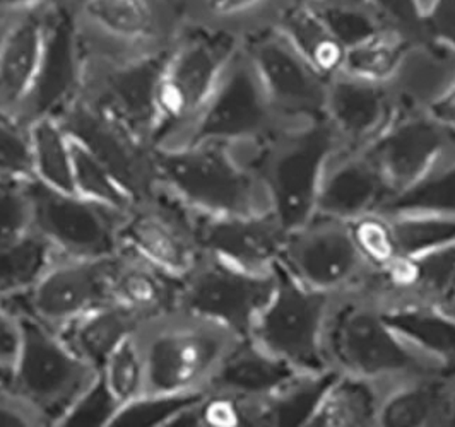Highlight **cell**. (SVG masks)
I'll return each mask as SVG.
<instances>
[{"instance_id":"23","label":"cell","mask_w":455,"mask_h":427,"mask_svg":"<svg viewBox=\"0 0 455 427\" xmlns=\"http://www.w3.org/2000/svg\"><path fill=\"white\" fill-rule=\"evenodd\" d=\"M52 2L16 14L0 33V110L20 115L31 91Z\"/></svg>"},{"instance_id":"32","label":"cell","mask_w":455,"mask_h":427,"mask_svg":"<svg viewBox=\"0 0 455 427\" xmlns=\"http://www.w3.org/2000/svg\"><path fill=\"white\" fill-rule=\"evenodd\" d=\"M33 178L50 188L76 194L74 140L59 118L46 116L29 123Z\"/></svg>"},{"instance_id":"55","label":"cell","mask_w":455,"mask_h":427,"mask_svg":"<svg viewBox=\"0 0 455 427\" xmlns=\"http://www.w3.org/2000/svg\"><path fill=\"white\" fill-rule=\"evenodd\" d=\"M7 380H9V368L0 364V384H2V383H7Z\"/></svg>"},{"instance_id":"26","label":"cell","mask_w":455,"mask_h":427,"mask_svg":"<svg viewBox=\"0 0 455 427\" xmlns=\"http://www.w3.org/2000/svg\"><path fill=\"white\" fill-rule=\"evenodd\" d=\"M339 371L298 373L274 393L259 400H242L247 426H308L322 397Z\"/></svg>"},{"instance_id":"48","label":"cell","mask_w":455,"mask_h":427,"mask_svg":"<svg viewBox=\"0 0 455 427\" xmlns=\"http://www.w3.org/2000/svg\"><path fill=\"white\" fill-rule=\"evenodd\" d=\"M44 427L38 414L20 399L7 383L0 384V427Z\"/></svg>"},{"instance_id":"24","label":"cell","mask_w":455,"mask_h":427,"mask_svg":"<svg viewBox=\"0 0 455 427\" xmlns=\"http://www.w3.org/2000/svg\"><path fill=\"white\" fill-rule=\"evenodd\" d=\"M182 277L163 269L132 248L120 247L112 257V301L142 323L179 310Z\"/></svg>"},{"instance_id":"29","label":"cell","mask_w":455,"mask_h":427,"mask_svg":"<svg viewBox=\"0 0 455 427\" xmlns=\"http://www.w3.org/2000/svg\"><path fill=\"white\" fill-rule=\"evenodd\" d=\"M454 378L440 373L390 388L380 407L379 424L388 427L447 426Z\"/></svg>"},{"instance_id":"44","label":"cell","mask_w":455,"mask_h":427,"mask_svg":"<svg viewBox=\"0 0 455 427\" xmlns=\"http://www.w3.org/2000/svg\"><path fill=\"white\" fill-rule=\"evenodd\" d=\"M31 233V203L24 181L0 183V247L14 245Z\"/></svg>"},{"instance_id":"38","label":"cell","mask_w":455,"mask_h":427,"mask_svg":"<svg viewBox=\"0 0 455 427\" xmlns=\"http://www.w3.org/2000/svg\"><path fill=\"white\" fill-rule=\"evenodd\" d=\"M205 391L182 395H142L120 407L112 427H172L183 410L199 402Z\"/></svg>"},{"instance_id":"20","label":"cell","mask_w":455,"mask_h":427,"mask_svg":"<svg viewBox=\"0 0 455 427\" xmlns=\"http://www.w3.org/2000/svg\"><path fill=\"white\" fill-rule=\"evenodd\" d=\"M77 14L92 42L131 51L166 48L182 28L166 23L156 0H79Z\"/></svg>"},{"instance_id":"42","label":"cell","mask_w":455,"mask_h":427,"mask_svg":"<svg viewBox=\"0 0 455 427\" xmlns=\"http://www.w3.org/2000/svg\"><path fill=\"white\" fill-rule=\"evenodd\" d=\"M312 5L344 48L363 42L386 26L366 4L364 7H360L355 4L314 0Z\"/></svg>"},{"instance_id":"36","label":"cell","mask_w":455,"mask_h":427,"mask_svg":"<svg viewBox=\"0 0 455 427\" xmlns=\"http://www.w3.org/2000/svg\"><path fill=\"white\" fill-rule=\"evenodd\" d=\"M386 216L390 219L399 258L421 255L455 243V216L428 212Z\"/></svg>"},{"instance_id":"4","label":"cell","mask_w":455,"mask_h":427,"mask_svg":"<svg viewBox=\"0 0 455 427\" xmlns=\"http://www.w3.org/2000/svg\"><path fill=\"white\" fill-rule=\"evenodd\" d=\"M134 338L144 360V395L205 391L221 360L240 340L227 328L183 310L142 321Z\"/></svg>"},{"instance_id":"12","label":"cell","mask_w":455,"mask_h":427,"mask_svg":"<svg viewBox=\"0 0 455 427\" xmlns=\"http://www.w3.org/2000/svg\"><path fill=\"white\" fill-rule=\"evenodd\" d=\"M274 289V269L253 273L204 253L182 275L179 310L209 320L238 338H249Z\"/></svg>"},{"instance_id":"54","label":"cell","mask_w":455,"mask_h":427,"mask_svg":"<svg viewBox=\"0 0 455 427\" xmlns=\"http://www.w3.org/2000/svg\"><path fill=\"white\" fill-rule=\"evenodd\" d=\"M440 375H442V376H455V362L454 364H451V366L442 368V369H440Z\"/></svg>"},{"instance_id":"43","label":"cell","mask_w":455,"mask_h":427,"mask_svg":"<svg viewBox=\"0 0 455 427\" xmlns=\"http://www.w3.org/2000/svg\"><path fill=\"white\" fill-rule=\"evenodd\" d=\"M120 410L118 400L108 386L98 378L81 393V397L68 408L59 427H112L115 415Z\"/></svg>"},{"instance_id":"6","label":"cell","mask_w":455,"mask_h":427,"mask_svg":"<svg viewBox=\"0 0 455 427\" xmlns=\"http://www.w3.org/2000/svg\"><path fill=\"white\" fill-rule=\"evenodd\" d=\"M168 50L170 46L142 51L118 50L88 38L79 98L158 147L161 75Z\"/></svg>"},{"instance_id":"10","label":"cell","mask_w":455,"mask_h":427,"mask_svg":"<svg viewBox=\"0 0 455 427\" xmlns=\"http://www.w3.org/2000/svg\"><path fill=\"white\" fill-rule=\"evenodd\" d=\"M281 127L284 125L277 120L255 68L240 48L204 110L175 144L220 142L247 147L264 142Z\"/></svg>"},{"instance_id":"41","label":"cell","mask_w":455,"mask_h":427,"mask_svg":"<svg viewBox=\"0 0 455 427\" xmlns=\"http://www.w3.org/2000/svg\"><path fill=\"white\" fill-rule=\"evenodd\" d=\"M351 238L370 269H386L399 258L390 219L382 212H370L347 223Z\"/></svg>"},{"instance_id":"45","label":"cell","mask_w":455,"mask_h":427,"mask_svg":"<svg viewBox=\"0 0 455 427\" xmlns=\"http://www.w3.org/2000/svg\"><path fill=\"white\" fill-rule=\"evenodd\" d=\"M201 427L247 426L243 404L227 393L207 390L199 404Z\"/></svg>"},{"instance_id":"3","label":"cell","mask_w":455,"mask_h":427,"mask_svg":"<svg viewBox=\"0 0 455 427\" xmlns=\"http://www.w3.org/2000/svg\"><path fill=\"white\" fill-rule=\"evenodd\" d=\"M156 173L161 190L203 214L255 216L271 210L260 181L227 144L160 146Z\"/></svg>"},{"instance_id":"33","label":"cell","mask_w":455,"mask_h":427,"mask_svg":"<svg viewBox=\"0 0 455 427\" xmlns=\"http://www.w3.org/2000/svg\"><path fill=\"white\" fill-rule=\"evenodd\" d=\"M411 48L408 33L384 26L363 42L346 48L341 72L370 83L387 84L403 67Z\"/></svg>"},{"instance_id":"51","label":"cell","mask_w":455,"mask_h":427,"mask_svg":"<svg viewBox=\"0 0 455 427\" xmlns=\"http://www.w3.org/2000/svg\"><path fill=\"white\" fill-rule=\"evenodd\" d=\"M425 110L435 122H438L449 134L455 137V83L435 96Z\"/></svg>"},{"instance_id":"18","label":"cell","mask_w":455,"mask_h":427,"mask_svg":"<svg viewBox=\"0 0 455 427\" xmlns=\"http://www.w3.org/2000/svg\"><path fill=\"white\" fill-rule=\"evenodd\" d=\"M452 135L423 112H399L363 153L379 168L394 197L423 180L445 158Z\"/></svg>"},{"instance_id":"28","label":"cell","mask_w":455,"mask_h":427,"mask_svg":"<svg viewBox=\"0 0 455 427\" xmlns=\"http://www.w3.org/2000/svg\"><path fill=\"white\" fill-rule=\"evenodd\" d=\"M273 26L320 75L331 81L341 72L346 48L310 0H296L281 7Z\"/></svg>"},{"instance_id":"27","label":"cell","mask_w":455,"mask_h":427,"mask_svg":"<svg viewBox=\"0 0 455 427\" xmlns=\"http://www.w3.org/2000/svg\"><path fill=\"white\" fill-rule=\"evenodd\" d=\"M140 321L114 301L105 303L59 328L68 349L98 373L115 349L136 334Z\"/></svg>"},{"instance_id":"14","label":"cell","mask_w":455,"mask_h":427,"mask_svg":"<svg viewBox=\"0 0 455 427\" xmlns=\"http://www.w3.org/2000/svg\"><path fill=\"white\" fill-rule=\"evenodd\" d=\"M112 301V257H53L26 293L5 301L14 313H23L59 330L77 316Z\"/></svg>"},{"instance_id":"47","label":"cell","mask_w":455,"mask_h":427,"mask_svg":"<svg viewBox=\"0 0 455 427\" xmlns=\"http://www.w3.org/2000/svg\"><path fill=\"white\" fill-rule=\"evenodd\" d=\"M371 12L386 26L419 31V21L412 0H364Z\"/></svg>"},{"instance_id":"49","label":"cell","mask_w":455,"mask_h":427,"mask_svg":"<svg viewBox=\"0 0 455 427\" xmlns=\"http://www.w3.org/2000/svg\"><path fill=\"white\" fill-rule=\"evenodd\" d=\"M20 345V320L18 315L0 301V364L11 366Z\"/></svg>"},{"instance_id":"56","label":"cell","mask_w":455,"mask_h":427,"mask_svg":"<svg viewBox=\"0 0 455 427\" xmlns=\"http://www.w3.org/2000/svg\"><path fill=\"white\" fill-rule=\"evenodd\" d=\"M442 312H445V313H449V315L455 316V296L452 297V301L442 310Z\"/></svg>"},{"instance_id":"5","label":"cell","mask_w":455,"mask_h":427,"mask_svg":"<svg viewBox=\"0 0 455 427\" xmlns=\"http://www.w3.org/2000/svg\"><path fill=\"white\" fill-rule=\"evenodd\" d=\"M240 48L242 35L231 29L182 24L161 75L158 147L175 144L188 130Z\"/></svg>"},{"instance_id":"37","label":"cell","mask_w":455,"mask_h":427,"mask_svg":"<svg viewBox=\"0 0 455 427\" xmlns=\"http://www.w3.org/2000/svg\"><path fill=\"white\" fill-rule=\"evenodd\" d=\"M74 140V138H72ZM74 188L76 194L107 207L127 212L134 201L92 153L74 140Z\"/></svg>"},{"instance_id":"34","label":"cell","mask_w":455,"mask_h":427,"mask_svg":"<svg viewBox=\"0 0 455 427\" xmlns=\"http://www.w3.org/2000/svg\"><path fill=\"white\" fill-rule=\"evenodd\" d=\"M53 257L52 248L35 233L14 245L0 247V301L26 293Z\"/></svg>"},{"instance_id":"1","label":"cell","mask_w":455,"mask_h":427,"mask_svg":"<svg viewBox=\"0 0 455 427\" xmlns=\"http://www.w3.org/2000/svg\"><path fill=\"white\" fill-rule=\"evenodd\" d=\"M322 349L329 368L380 383L401 384L443 368L401 337L386 321L382 304L358 289L332 297Z\"/></svg>"},{"instance_id":"22","label":"cell","mask_w":455,"mask_h":427,"mask_svg":"<svg viewBox=\"0 0 455 427\" xmlns=\"http://www.w3.org/2000/svg\"><path fill=\"white\" fill-rule=\"evenodd\" d=\"M392 199V188L363 151L338 149L320 183L315 216L349 223L364 214L380 212Z\"/></svg>"},{"instance_id":"13","label":"cell","mask_w":455,"mask_h":427,"mask_svg":"<svg viewBox=\"0 0 455 427\" xmlns=\"http://www.w3.org/2000/svg\"><path fill=\"white\" fill-rule=\"evenodd\" d=\"M88 59V38L70 0H53L45 43L31 91L20 116L24 122L60 116L81 94Z\"/></svg>"},{"instance_id":"19","label":"cell","mask_w":455,"mask_h":427,"mask_svg":"<svg viewBox=\"0 0 455 427\" xmlns=\"http://www.w3.org/2000/svg\"><path fill=\"white\" fill-rule=\"evenodd\" d=\"M196 225L204 253L253 273L273 272L290 234L271 210L255 216H212L196 210Z\"/></svg>"},{"instance_id":"25","label":"cell","mask_w":455,"mask_h":427,"mask_svg":"<svg viewBox=\"0 0 455 427\" xmlns=\"http://www.w3.org/2000/svg\"><path fill=\"white\" fill-rule=\"evenodd\" d=\"M295 366L286 362L251 338H240L221 360L207 390L227 393L240 400H259L295 378Z\"/></svg>"},{"instance_id":"8","label":"cell","mask_w":455,"mask_h":427,"mask_svg":"<svg viewBox=\"0 0 455 427\" xmlns=\"http://www.w3.org/2000/svg\"><path fill=\"white\" fill-rule=\"evenodd\" d=\"M274 273L273 297L257 316L249 338L298 371L329 369L322 349V332L334 296L303 286L279 260Z\"/></svg>"},{"instance_id":"15","label":"cell","mask_w":455,"mask_h":427,"mask_svg":"<svg viewBox=\"0 0 455 427\" xmlns=\"http://www.w3.org/2000/svg\"><path fill=\"white\" fill-rule=\"evenodd\" d=\"M57 118L77 144L108 168L134 202L149 199L160 190L156 146L139 138L83 98H77Z\"/></svg>"},{"instance_id":"7","label":"cell","mask_w":455,"mask_h":427,"mask_svg":"<svg viewBox=\"0 0 455 427\" xmlns=\"http://www.w3.org/2000/svg\"><path fill=\"white\" fill-rule=\"evenodd\" d=\"M16 315L20 345L9 366L7 386L38 414L44 426L59 427L100 373L79 360L57 330L31 316Z\"/></svg>"},{"instance_id":"53","label":"cell","mask_w":455,"mask_h":427,"mask_svg":"<svg viewBox=\"0 0 455 427\" xmlns=\"http://www.w3.org/2000/svg\"><path fill=\"white\" fill-rule=\"evenodd\" d=\"M449 378H454V384H452V393H451V405H449L447 426H455V376H449Z\"/></svg>"},{"instance_id":"46","label":"cell","mask_w":455,"mask_h":427,"mask_svg":"<svg viewBox=\"0 0 455 427\" xmlns=\"http://www.w3.org/2000/svg\"><path fill=\"white\" fill-rule=\"evenodd\" d=\"M419 31L435 45L445 46L455 53V0H435L419 24Z\"/></svg>"},{"instance_id":"35","label":"cell","mask_w":455,"mask_h":427,"mask_svg":"<svg viewBox=\"0 0 455 427\" xmlns=\"http://www.w3.org/2000/svg\"><path fill=\"white\" fill-rule=\"evenodd\" d=\"M380 212H428L455 216V159H442L423 180L394 197Z\"/></svg>"},{"instance_id":"30","label":"cell","mask_w":455,"mask_h":427,"mask_svg":"<svg viewBox=\"0 0 455 427\" xmlns=\"http://www.w3.org/2000/svg\"><path fill=\"white\" fill-rule=\"evenodd\" d=\"M387 391L382 383L339 373L322 397L308 426L353 427L379 424Z\"/></svg>"},{"instance_id":"39","label":"cell","mask_w":455,"mask_h":427,"mask_svg":"<svg viewBox=\"0 0 455 427\" xmlns=\"http://www.w3.org/2000/svg\"><path fill=\"white\" fill-rule=\"evenodd\" d=\"M33 180L29 123L16 113L0 110V183Z\"/></svg>"},{"instance_id":"16","label":"cell","mask_w":455,"mask_h":427,"mask_svg":"<svg viewBox=\"0 0 455 427\" xmlns=\"http://www.w3.org/2000/svg\"><path fill=\"white\" fill-rule=\"evenodd\" d=\"M279 262L303 286L332 296L356 289L370 270L347 223L320 216L288 234Z\"/></svg>"},{"instance_id":"31","label":"cell","mask_w":455,"mask_h":427,"mask_svg":"<svg viewBox=\"0 0 455 427\" xmlns=\"http://www.w3.org/2000/svg\"><path fill=\"white\" fill-rule=\"evenodd\" d=\"M388 325L443 368L455 362V316L427 304L382 306Z\"/></svg>"},{"instance_id":"17","label":"cell","mask_w":455,"mask_h":427,"mask_svg":"<svg viewBox=\"0 0 455 427\" xmlns=\"http://www.w3.org/2000/svg\"><path fill=\"white\" fill-rule=\"evenodd\" d=\"M120 236L124 247L179 277L204 255L197 238L196 210L161 188L125 212Z\"/></svg>"},{"instance_id":"2","label":"cell","mask_w":455,"mask_h":427,"mask_svg":"<svg viewBox=\"0 0 455 427\" xmlns=\"http://www.w3.org/2000/svg\"><path fill=\"white\" fill-rule=\"evenodd\" d=\"M341 147L329 120L281 127L269 138L236 156L259 178L269 209L284 231L308 225L317 212L320 183L329 161Z\"/></svg>"},{"instance_id":"52","label":"cell","mask_w":455,"mask_h":427,"mask_svg":"<svg viewBox=\"0 0 455 427\" xmlns=\"http://www.w3.org/2000/svg\"><path fill=\"white\" fill-rule=\"evenodd\" d=\"M46 2H52V0H0V16L11 14V12H14L16 16L28 9L44 5Z\"/></svg>"},{"instance_id":"21","label":"cell","mask_w":455,"mask_h":427,"mask_svg":"<svg viewBox=\"0 0 455 427\" xmlns=\"http://www.w3.org/2000/svg\"><path fill=\"white\" fill-rule=\"evenodd\" d=\"M399 105L387 84L370 83L339 72L329 81L325 115L339 137V151L358 153L382 134Z\"/></svg>"},{"instance_id":"11","label":"cell","mask_w":455,"mask_h":427,"mask_svg":"<svg viewBox=\"0 0 455 427\" xmlns=\"http://www.w3.org/2000/svg\"><path fill=\"white\" fill-rule=\"evenodd\" d=\"M242 51L255 68L281 125L327 120L329 79L320 75L273 24L242 35Z\"/></svg>"},{"instance_id":"9","label":"cell","mask_w":455,"mask_h":427,"mask_svg":"<svg viewBox=\"0 0 455 427\" xmlns=\"http://www.w3.org/2000/svg\"><path fill=\"white\" fill-rule=\"evenodd\" d=\"M33 233L57 257L110 258L122 247L125 212L60 192L35 180L24 181Z\"/></svg>"},{"instance_id":"50","label":"cell","mask_w":455,"mask_h":427,"mask_svg":"<svg viewBox=\"0 0 455 427\" xmlns=\"http://www.w3.org/2000/svg\"><path fill=\"white\" fill-rule=\"evenodd\" d=\"M267 0H203L205 16L212 21H231L255 11Z\"/></svg>"},{"instance_id":"40","label":"cell","mask_w":455,"mask_h":427,"mask_svg":"<svg viewBox=\"0 0 455 427\" xmlns=\"http://www.w3.org/2000/svg\"><path fill=\"white\" fill-rule=\"evenodd\" d=\"M100 376L118 400L120 407L144 395L146 371L134 336L115 349L103 364Z\"/></svg>"}]
</instances>
